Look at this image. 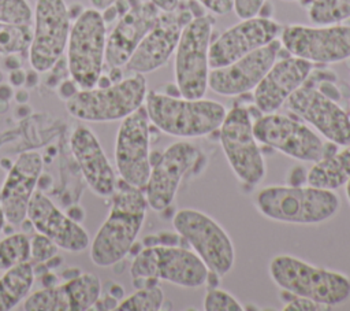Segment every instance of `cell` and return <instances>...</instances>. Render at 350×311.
Returning <instances> with one entry per match:
<instances>
[{"label": "cell", "mask_w": 350, "mask_h": 311, "mask_svg": "<svg viewBox=\"0 0 350 311\" xmlns=\"http://www.w3.org/2000/svg\"><path fill=\"white\" fill-rule=\"evenodd\" d=\"M350 179V144L345 149L327 155L314 162L306 174V182L310 186L335 190Z\"/></svg>", "instance_id": "26"}, {"label": "cell", "mask_w": 350, "mask_h": 311, "mask_svg": "<svg viewBox=\"0 0 350 311\" xmlns=\"http://www.w3.org/2000/svg\"><path fill=\"white\" fill-rule=\"evenodd\" d=\"M31 8L26 0H0V22L30 25Z\"/></svg>", "instance_id": "32"}, {"label": "cell", "mask_w": 350, "mask_h": 311, "mask_svg": "<svg viewBox=\"0 0 350 311\" xmlns=\"http://www.w3.org/2000/svg\"><path fill=\"white\" fill-rule=\"evenodd\" d=\"M164 304L163 289L154 284L138 288L115 307L116 311H159Z\"/></svg>", "instance_id": "30"}, {"label": "cell", "mask_w": 350, "mask_h": 311, "mask_svg": "<svg viewBox=\"0 0 350 311\" xmlns=\"http://www.w3.org/2000/svg\"><path fill=\"white\" fill-rule=\"evenodd\" d=\"M41 170L42 156L33 151L22 152L8 170L0 190V206L11 225H19L26 218Z\"/></svg>", "instance_id": "22"}, {"label": "cell", "mask_w": 350, "mask_h": 311, "mask_svg": "<svg viewBox=\"0 0 350 311\" xmlns=\"http://www.w3.org/2000/svg\"><path fill=\"white\" fill-rule=\"evenodd\" d=\"M90 3H92V5H93V8H96V10H98V11H103L104 8H107V7H109L111 4H113L115 0H90Z\"/></svg>", "instance_id": "49"}, {"label": "cell", "mask_w": 350, "mask_h": 311, "mask_svg": "<svg viewBox=\"0 0 350 311\" xmlns=\"http://www.w3.org/2000/svg\"><path fill=\"white\" fill-rule=\"evenodd\" d=\"M220 144L237 178L246 185H257L265 175V163L257 145L249 111L234 107L220 125Z\"/></svg>", "instance_id": "10"}, {"label": "cell", "mask_w": 350, "mask_h": 311, "mask_svg": "<svg viewBox=\"0 0 350 311\" xmlns=\"http://www.w3.org/2000/svg\"><path fill=\"white\" fill-rule=\"evenodd\" d=\"M198 156V148L187 141L174 142L163 151L153 163L145 185V197L152 210L163 211L171 206L182 178Z\"/></svg>", "instance_id": "16"}, {"label": "cell", "mask_w": 350, "mask_h": 311, "mask_svg": "<svg viewBox=\"0 0 350 311\" xmlns=\"http://www.w3.org/2000/svg\"><path fill=\"white\" fill-rule=\"evenodd\" d=\"M14 97H15V100H16L18 104H26L27 100H29V92H27V89H25V88H19V89L14 93Z\"/></svg>", "instance_id": "48"}, {"label": "cell", "mask_w": 350, "mask_h": 311, "mask_svg": "<svg viewBox=\"0 0 350 311\" xmlns=\"http://www.w3.org/2000/svg\"><path fill=\"white\" fill-rule=\"evenodd\" d=\"M40 82V75H38V71L31 69L29 71H26V79H25V86L27 88H33V86H37Z\"/></svg>", "instance_id": "43"}, {"label": "cell", "mask_w": 350, "mask_h": 311, "mask_svg": "<svg viewBox=\"0 0 350 311\" xmlns=\"http://www.w3.org/2000/svg\"><path fill=\"white\" fill-rule=\"evenodd\" d=\"M70 147L90 190L100 197L112 196L118 179L96 134L89 127L78 126L71 134Z\"/></svg>", "instance_id": "25"}, {"label": "cell", "mask_w": 350, "mask_h": 311, "mask_svg": "<svg viewBox=\"0 0 350 311\" xmlns=\"http://www.w3.org/2000/svg\"><path fill=\"white\" fill-rule=\"evenodd\" d=\"M282 26L269 19L253 16L224 30L209 47V67L227 66L267 45L278 37Z\"/></svg>", "instance_id": "19"}, {"label": "cell", "mask_w": 350, "mask_h": 311, "mask_svg": "<svg viewBox=\"0 0 350 311\" xmlns=\"http://www.w3.org/2000/svg\"><path fill=\"white\" fill-rule=\"evenodd\" d=\"M316 25H335L350 18V0H314L308 11Z\"/></svg>", "instance_id": "31"}, {"label": "cell", "mask_w": 350, "mask_h": 311, "mask_svg": "<svg viewBox=\"0 0 350 311\" xmlns=\"http://www.w3.org/2000/svg\"><path fill=\"white\" fill-rule=\"evenodd\" d=\"M14 96L12 86L8 84H0V100L8 101Z\"/></svg>", "instance_id": "45"}, {"label": "cell", "mask_w": 350, "mask_h": 311, "mask_svg": "<svg viewBox=\"0 0 350 311\" xmlns=\"http://www.w3.org/2000/svg\"><path fill=\"white\" fill-rule=\"evenodd\" d=\"M291 300H288L284 306V311H317V310H323L325 306H321L310 299L306 297H301V296H294L290 295Z\"/></svg>", "instance_id": "36"}, {"label": "cell", "mask_w": 350, "mask_h": 311, "mask_svg": "<svg viewBox=\"0 0 350 311\" xmlns=\"http://www.w3.org/2000/svg\"><path fill=\"white\" fill-rule=\"evenodd\" d=\"M111 69V71H109V79H111V82L113 84V82H119L120 79H123L122 78V71H120V67H109Z\"/></svg>", "instance_id": "50"}, {"label": "cell", "mask_w": 350, "mask_h": 311, "mask_svg": "<svg viewBox=\"0 0 350 311\" xmlns=\"http://www.w3.org/2000/svg\"><path fill=\"white\" fill-rule=\"evenodd\" d=\"M79 86L77 85V82L71 78V79H63L59 85H57V95L60 99L63 100H68L71 99L79 89Z\"/></svg>", "instance_id": "38"}, {"label": "cell", "mask_w": 350, "mask_h": 311, "mask_svg": "<svg viewBox=\"0 0 350 311\" xmlns=\"http://www.w3.org/2000/svg\"><path fill=\"white\" fill-rule=\"evenodd\" d=\"M280 47L282 42L275 38L227 66L209 70L208 88L221 96H237L253 90L276 62Z\"/></svg>", "instance_id": "18"}, {"label": "cell", "mask_w": 350, "mask_h": 311, "mask_svg": "<svg viewBox=\"0 0 350 311\" xmlns=\"http://www.w3.org/2000/svg\"><path fill=\"white\" fill-rule=\"evenodd\" d=\"M193 19L191 11L175 8L174 11H160L153 27L138 44L127 63L133 73H150L164 66L175 52L183 27Z\"/></svg>", "instance_id": "15"}, {"label": "cell", "mask_w": 350, "mask_h": 311, "mask_svg": "<svg viewBox=\"0 0 350 311\" xmlns=\"http://www.w3.org/2000/svg\"><path fill=\"white\" fill-rule=\"evenodd\" d=\"M149 121L163 133L191 138L206 136L220 127L226 108L221 103L208 99L174 97L149 90L145 97Z\"/></svg>", "instance_id": "2"}, {"label": "cell", "mask_w": 350, "mask_h": 311, "mask_svg": "<svg viewBox=\"0 0 350 311\" xmlns=\"http://www.w3.org/2000/svg\"><path fill=\"white\" fill-rule=\"evenodd\" d=\"M148 201L142 189L116 181L107 219L90 244V259L98 267L119 263L133 248L145 221Z\"/></svg>", "instance_id": "1"}, {"label": "cell", "mask_w": 350, "mask_h": 311, "mask_svg": "<svg viewBox=\"0 0 350 311\" xmlns=\"http://www.w3.org/2000/svg\"><path fill=\"white\" fill-rule=\"evenodd\" d=\"M172 225L211 273L221 277L232 269L235 262L232 241L213 218L198 210L183 208L174 215Z\"/></svg>", "instance_id": "9"}, {"label": "cell", "mask_w": 350, "mask_h": 311, "mask_svg": "<svg viewBox=\"0 0 350 311\" xmlns=\"http://www.w3.org/2000/svg\"><path fill=\"white\" fill-rule=\"evenodd\" d=\"M282 45L310 63H336L350 58V26L290 25L280 32Z\"/></svg>", "instance_id": "11"}, {"label": "cell", "mask_w": 350, "mask_h": 311, "mask_svg": "<svg viewBox=\"0 0 350 311\" xmlns=\"http://www.w3.org/2000/svg\"><path fill=\"white\" fill-rule=\"evenodd\" d=\"M107 29L101 12L85 10L70 29L67 41V70L79 89L96 86L105 62Z\"/></svg>", "instance_id": "7"}, {"label": "cell", "mask_w": 350, "mask_h": 311, "mask_svg": "<svg viewBox=\"0 0 350 311\" xmlns=\"http://www.w3.org/2000/svg\"><path fill=\"white\" fill-rule=\"evenodd\" d=\"M129 4L130 8L120 15L107 37L105 63L109 67H122L127 63L160 14V10L149 0H129Z\"/></svg>", "instance_id": "21"}, {"label": "cell", "mask_w": 350, "mask_h": 311, "mask_svg": "<svg viewBox=\"0 0 350 311\" xmlns=\"http://www.w3.org/2000/svg\"><path fill=\"white\" fill-rule=\"evenodd\" d=\"M286 104L291 112L310 123L336 145L350 144V116L334 100L309 85H301Z\"/></svg>", "instance_id": "17"}, {"label": "cell", "mask_w": 350, "mask_h": 311, "mask_svg": "<svg viewBox=\"0 0 350 311\" xmlns=\"http://www.w3.org/2000/svg\"><path fill=\"white\" fill-rule=\"evenodd\" d=\"M216 15H226L234 8V0H194Z\"/></svg>", "instance_id": "37"}, {"label": "cell", "mask_w": 350, "mask_h": 311, "mask_svg": "<svg viewBox=\"0 0 350 311\" xmlns=\"http://www.w3.org/2000/svg\"><path fill=\"white\" fill-rule=\"evenodd\" d=\"M60 264H62V258H60V256H57V255L52 256L51 259H48V260L45 262V266L48 267V270L56 269V267H57V266H60Z\"/></svg>", "instance_id": "51"}, {"label": "cell", "mask_w": 350, "mask_h": 311, "mask_svg": "<svg viewBox=\"0 0 350 311\" xmlns=\"http://www.w3.org/2000/svg\"><path fill=\"white\" fill-rule=\"evenodd\" d=\"M57 245L46 236L37 232L30 240V262L45 263L52 256L57 255Z\"/></svg>", "instance_id": "34"}, {"label": "cell", "mask_w": 350, "mask_h": 311, "mask_svg": "<svg viewBox=\"0 0 350 311\" xmlns=\"http://www.w3.org/2000/svg\"><path fill=\"white\" fill-rule=\"evenodd\" d=\"M70 16L63 0H37L29 60L38 73L49 71L62 58L70 34Z\"/></svg>", "instance_id": "12"}, {"label": "cell", "mask_w": 350, "mask_h": 311, "mask_svg": "<svg viewBox=\"0 0 350 311\" xmlns=\"http://www.w3.org/2000/svg\"><path fill=\"white\" fill-rule=\"evenodd\" d=\"M41 281H42L44 288H48V286H53V285H56V282H57V277H56L53 273H51V271L48 270L46 273H44V274L41 275Z\"/></svg>", "instance_id": "46"}, {"label": "cell", "mask_w": 350, "mask_h": 311, "mask_svg": "<svg viewBox=\"0 0 350 311\" xmlns=\"http://www.w3.org/2000/svg\"><path fill=\"white\" fill-rule=\"evenodd\" d=\"M152 1L160 11H174L179 7V0H149Z\"/></svg>", "instance_id": "41"}, {"label": "cell", "mask_w": 350, "mask_h": 311, "mask_svg": "<svg viewBox=\"0 0 350 311\" xmlns=\"http://www.w3.org/2000/svg\"><path fill=\"white\" fill-rule=\"evenodd\" d=\"M115 164L120 178L144 189L152 169L149 159V116L141 105L122 119L115 141Z\"/></svg>", "instance_id": "13"}, {"label": "cell", "mask_w": 350, "mask_h": 311, "mask_svg": "<svg viewBox=\"0 0 350 311\" xmlns=\"http://www.w3.org/2000/svg\"><path fill=\"white\" fill-rule=\"evenodd\" d=\"M130 274L135 288L154 285L159 279L183 288H198L206 282L209 270L194 251L171 245H149L137 253Z\"/></svg>", "instance_id": "5"}, {"label": "cell", "mask_w": 350, "mask_h": 311, "mask_svg": "<svg viewBox=\"0 0 350 311\" xmlns=\"http://www.w3.org/2000/svg\"><path fill=\"white\" fill-rule=\"evenodd\" d=\"M148 89L144 74L135 73L105 88L79 89L66 101L70 115L88 122L119 121L145 103Z\"/></svg>", "instance_id": "6"}, {"label": "cell", "mask_w": 350, "mask_h": 311, "mask_svg": "<svg viewBox=\"0 0 350 311\" xmlns=\"http://www.w3.org/2000/svg\"><path fill=\"white\" fill-rule=\"evenodd\" d=\"M30 259V238L25 233H12L0 240V274Z\"/></svg>", "instance_id": "28"}, {"label": "cell", "mask_w": 350, "mask_h": 311, "mask_svg": "<svg viewBox=\"0 0 350 311\" xmlns=\"http://www.w3.org/2000/svg\"><path fill=\"white\" fill-rule=\"evenodd\" d=\"M205 311H243V306L223 289H209L204 297Z\"/></svg>", "instance_id": "33"}, {"label": "cell", "mask_w": 350, "mask_h": 311, "mask_svg": "<svg viewBox=\"0 0 350 311\" xmlns=\"http://www.w3.org/2000/svg\"><path fill=\"white\" fill-rule=\"evenodd\" d=\"M265 0H234V11L238 18L247 19L257 16Z\"/></svg>", "instance_id": "35"}, {"label": "cell", "mask_w": 350, "mask_h": 311, "mask_svg": "<svg viewBox=\"0 0 350 311\" xmlns=\"http://www.w3.org/2000/svg\"><path fill=\"white\" fill-rule=\"evenodd\" d=\"M272 281L286 293L310 299L321 306H339L350 297V278L317 267L295 256L278 255L269 262Z\"/></svg>", "instance_id": "4"}, {"label": "cell", "mask_w": 350, "mask_h": 311, "mask_svg": "<svg viewBox=\"0 0 350 311\" xmlns=\"http://www.w3.org/2000/svg\"><path fill=\"white\" fill-rule=\"evenodd\" d=\"M25 79H26V71L23 69L19 67V69H15V70L10 71L8 81H10L11 86L21 88L22 85H25Z\"/></svg>", "instance_id": "39"}, {"label": "cell", "mask_w": 350, "mask_h": 311, "mask_svg": "<svg viewBox=\"0 0 350 311\" xmlns=\"http://www.w3.org/2000/svg\"><path fill=\"white\" fill-rule=\"evenodd\" d=\"M215 19L193 18L182 30L175 49V81L182 97L201 99L208 89L209 47Z\"/></svg>", "instance_id": "8"}, {"label": "cell", "mask_w": 350, "mask_h": 311, "mask_svg": "<svg viewBox=\"0 0 350 311\" xmlns=\"http://www.w3.org/2000/svg\"><path fill=\"white\" fill-rule=\"evenodd\" d=\"M283 1H297V0H283Z\"/></svg>", "instance_id": "54"}, {"label": "cell", "mask_w": 350, "mask_h": 311, "mask_svg": "<svg viewBox=\"0 0 350 311\" xmlns=\"http://www.w3.org/2000/svg\"><path fill=\"white\" fill-rule=\"evenodd\" d=\"M312 63L297 56L275 62L253 89L256 107L262 114L275 112L308 79Z\"/></svg>", "instance_id": "24"}, {"label": "cell", "mask_w": 350, "mask_h": 311, "mask_svg": "<svg viewBox=\"0 0 350 311\" xmlns=\"http://www.w3.org/2000/svg\"><path fill=\"white\" fill-rule=\"evenodd\" d=\"M34 282L33 263L23 262L0 275V311L15 308L30 292Z\"/></svg>", "instance_id": "27"}, {"label": "cell", "mask_w": 350, "mask_h": 311, "mask_svg": "<svg viewBox=\"0 0 350 311\" xmlns=\"http://www.w3.org/2000/svg\"><path fill=\"white\" fill-rule=\"evenodd\" d=\"M101 296V281L93 273H79L62 285L37 290L25 297V311H86Z\"/></svg>", "instance_id": "20"}, {"label": "cell", "mask_w": 350, "mask_h": 311, "mask_svg": "<svg viewBox=\"0 0 350 311\" xmlns=\"http://www.w3.org/2000/svg\"><path fill=\"white\" fill-rule=\"evenodd\" d=\"M4 223H5V218H4V212H3V210H1V206H0V233L3 232Z\"/></svg>", "instance_id": "52"}, {"label": "cell", "mask_w": 350, "mask_h": 311, "mask_svg": "<svg viewBox=\"0 0 350 311\" xmlns=\"http://www.w3.org/2000/svg\"><path fill=\"white\" fill-rule=\"evenodd\" d=\"M118 15H119V14H118V10H116V7H115L113 4H111V5L107 7V8H104L103 12H101V16H103L104 22H112Z\"/></svg>", "instance_id": "44"}, {"label": "cell", "mask_w": 350, "mask_h": 311, "mask_svg": "<svg viewBox=\"0 0 350 311\" xmlns=\"http://www.w3.org/2000/svg\"><path fill=\"white\" fill-rule=\"evenodd\" d=\"M340 206L334 190L314 186H267L256 196L257 210L268 219L313 225L332 218Z\"/></svg>", "instance_id": "3"}, {"label": "cell", "mask_w": 350, "mask_h": 311, "mask_svg": "<svg viewBox=\"0 0 350 311\" xmlns=\"http://www.w3.org/2000/svg\"><path fill=\"white\" fill-rule=\"evenodd\" d=\"M257 141L302 162H317L325 156L321 138L302 122L280 115L264 114L253 123Z\"/></svg>", "instance_id": "14"}, {"label": "cell", "mask_w": 350, "mask_h": 311, "mask_svg": "<svg viewBox=\"0 0 350 311\" xmlns=\"http://www.w3.org/2000/svg\"><path fill=\"white\" fill-rule=\"evenodd\" d=\"M66 214H67L71 219H74L75 222H78V223H81V222L85 219V211H83V208H82L81 206H71V207H68L67 211H66Z\"/></svg>", "instance_id": "42"}, {"label": "cell", "mask_w": 350, "mask_h": 311, "mask_svg": "<svg viewBox=\"0 0 350 311\" xmlns=\"http://www.w3.org/2000/svg\"><path fill=\"white\" fill-rule=\"evenodd\" d=\"M67 10H68V16H70V19H77L83 11H85V8L78 3V4H72V5H70V7H67Z\"/></svg>", "instance_id": "47"}, {"label": "cell", "mask_w": 350, "mask_h": 311, "mask_svg": "<svg viewBox=\"0 0 350 311\" xmlns=\"http://www.w3.org/2000/svg\"><path fill=\"white\" fill-rule=\"evenodd\" d=\"M346 195H347V200L350 203V179L346 182Z\"/></svg>", "instance_id": "53"}, {"label": "cell", "mask_w": 350, "mask_h": 311, "mask_svg": "<svg viewBox=\"0 0 350 311\" xmlns=\"http://www.w3.org/2000/svg\"><path fill=\"white\" fill-rule=\"evenodd\" d=\"M4 67L11 71L15 69H19L22 66V60L18 56V53H10V55H4V60H3Z\"/></svg>", "instance_id": "40"}, {"label": "cell", "mask_w": 350, "mask_h": 311, "mask_svg": "<svg viewBox=\"0 0 350 311\" xmlns=\"http://www.w3.org/2000/svg\"><path fill=\"white\" fill-rule=\"evenodd\" d=\"M31 37L30 25L0 22V53H26L30 48Z\"/></svg>", "instance_id": "29"}, {"label": "cell", "mask_w": 350, "mask_h": 311, "mask_svg": "<svg viewBox=\"0 0 350 311\" xmlns=\"http://www.w3.org/2000/svg\"><path fill=\"white\" fill-rule=\"evenodd\" d=\"M1 78H3V75H1V73H0V81H1Z\"/></svg>", "instance_id": "55"}, {"label": "cell", "mask_w": 350, "mask_h": 311, "mask_svg": "<svg viewBox=\"0 0 350 311\" xmlns=\"http://www.w3.org/2000/svg\"><path fill=\"white\" fill-rule=\"evenodd\" d=\"M26 216L38 233L49 237L59 248L68 252H81L90 242L86 230L62 212L42 192L34 190Z\"/></svg>", "instance_id": "23"}]
</instances>
